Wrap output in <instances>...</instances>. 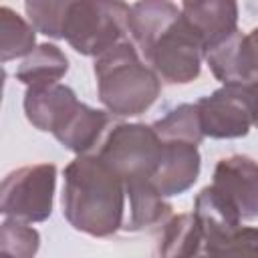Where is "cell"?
Returning a JSON list of instances; mask_svg holds the SVG:
<instances>
[{
    "mask_svg": "<svg viewBox=\"0 0 258 258\" xmlns=\"http://www.w3.org/2000/svg\"><path fill=\"white\" fill-rule=\"evenodd\" d=\"M204 250L216 258H258V228L240 226L228 234L204 238Z\"/></svg>",
    "mask_w": 258,
    "mask_h": 258,
    "instance_id": "ffe728a7",
    "label": "cell"
},
{
    "mask_svg": "<svg viewBox=\"0 0 258 258\" xmlns=\"http://www.w3.org/2000/svg\"><path fill=\"white\" fill-rule=\"evenodd\" d=\"M123 181L151 179L161 155V139L151 125L117 123L101 143L97 153Z\"/></svg>",
    "mask_w": 258,
    "mask_h": 258,
    "instance_id": "277c9868",
    "label": "cell"
},
{
    "mask_svg": "<svg viewBox=\"0 0 258 258\" xmlns=\"http://www.w3.org/2000/svg\"><path fill=\"white\" fill-rule=\"evenodd\" d=\"M129 12L131 6L125 2L69 0L62 38L79 54L99 58L119 42L127 40Z\"/></svg>",
    "mask_w": 258,
    "mask_h": 258,
    "instance_id": "3957f363",
    "label": "cell"
},
{
    "mask_svg": "<svg viewBox=\"0 0 258 258\" xmlns=\"http://www.w3.org/2000/svg\"><path fill=\"white\" fill-rule=\"evenodd\" d=\"M151 127L161 141H181V143L200 145L204 139L200 113H198V107L191 103L177 105L165 117L157 119Z\"/></svg>",
    "mask_w": 258,
    "mask_h": 258,
    "instance_id": "d6986e66",
    "label": "cell"
},
{
    "mask_svg": "<svg viewBox=\"0 0 258 258\" xmlns=\"http://www.w3.org/2000/svg\"><path fill=\"white\" fill-rule=\"evenodd\" d=\"M179 8L206 54L238 32V4L232 0H194L179 4Z\"/></svg>",
    "mask_w": 258,
    "mask_h": 258,
    "instance_id": "8fae6325",
    "label": "cell"
},
{
    "mask_svg": "<svg viewBox=\"0 0 258 258\" xmlns=\"http://www.w3.org/2000/svg\"><path fill=\"white\" fill-rule=\"evenodd\" d=\"M252 87H254V89H256V93H258V83H254V85H252ZM254 127H256V129H258V117H256V125H254Z\"/></svg>",
    "mask_w": 258,
    "mask_h": 258,
    "instance_id": "cb8c5ba5",
    "label": "cell"
},
{
    "mask_svg": "<svg viewBox=\"0 0 258 258\" xmlns=\"http://www.w3.org/2000/svg\"><path fill=\"white\" fill-rule=\"evenodd\" d=\"M141 58L161 81L169 85H185L198 79L206 52L198 34L183 20V16H179L159 34Z\"/></svg>",
    "mask_w": 258,
    "mask_h": 258,
    "instance_id": "52a82bcc",
    "label": "cell"
},
{
    "mask_svg": "<svg viewBox=\"0 0 258 258\" xmlns=\"http://www.w3.org/2000/svg\"><path fill=\"white\" fill-rule=\"evenodd\" d=\"M181 16V8L165 0H147L131 4L129 34L131 42L143 56L147 48L159 38V34Z\"/></svg>",
    "mask_w": 258,
    "mask_h": 258,
    "instance_id": "4fadbf2b",
    "label": "cell"
},
{
    "mask_svg": "<svg viewBox=\"0 0 258 258\" xmlns=\"http://www.w3.org/2000/svg\"><path fill=\"white\" fill-rule=\"evenodd\" d=\"M202 169L198 145L181 141H161V155L151 173L153 187L167 200L187 191Z\"/></svg>",
    "mask_w": 258,
    "mask_h": 258,
    "instance_id": "30bf717a",
    "label": "cell"
},
{
    "mask_svg": "<svg viewBox=\"0 0 258 258\" xmlns=\"http://www.w3.org/2000/svg\"><path fill=\"white\" fill-rule=\"evenodd\" d=\"M69 0L64 2H24L26 16L36 32L50 36V38H62L64 28V16H67Z\"/></svg>",
    "mask_w": 258,
    "mask_h": 258,
    "instance_id": "7402d4cb",
    "label": "cell"
},
{
    "mask_svg": "<svg viewBox=\"0 0 258 258\" xmlns=\"http://www.w3.org/2000/svg\"><path fill=\"white\" fill-rule=\"evenodd\" d=\"M206 62L222 85L258 83V26L242 34L240 30L210 50Z\"/></svg>",
    "mask_w": 258,
    "mask_h": 258,
    "instance_id": "9c48e42d",
    "label": "cell"
},
{
    "mask_svg": "<svg viewBox=\"0 0 258 258\" xmlns=\"http://www.w3.org/2000/svg\"><path fill=\"white\" fill-rule=\"evenodd\" d=\"M40 248V234L18 220L6 218L0 226V258H34Z\"/></svg>",
    "mask_w": 258,
    "mask_h": 258,
    "instance_id": "44dd1931",
    "label": "cell"
},
{
    "mask_svg": "<svg viewBox=\"0 0 258 258\" xmlns=\"http://www.w3.org/2000/svg\"><path fill=\"white\" fill-rule=\"evenodd\" d=\"M194 258H216V256H212L210 252H206V250H202V254H198V256H194Z\"/></svg>",
    "mask_w": 258,
    "mask_h": 258,
    "instance_id": "603a6c76",
    "label": "cell"
},
{
    "mask_svg": "<svg viewBox=\"0 0 258 258\" xmlns=\"http://www.w3.org/2000/svg\"><path fill=\"white\" fill-rule=\"evenodd\" d=\"M75 91L67 85H46V87H28L24 93V115L38 131L56 133L71 113L79 107Z\"/></svg>",
    "mask_w": 258,
    "mask_h": 258,
    "instance_id": "7c38bea8",
    "label": "cell"
},
{
    "mask_svg": "<svg viewBox=\"0 0 258 258\" xmlns=\"http://www.w3.org/2000/svg\"><path fill=\"white\" fill-rule=\"evenodd\" d=\"M56 167L52 163L24 165L10 171L0 187V212L6 218L34 224L52 214Z\"/></svg>",
    "mask_w": 258,
    "mask_h": 258,
    "instance_id": "5b68a950",
    "label": "cell"
},
{
    "mask_svg": "<svg viewBox=\"0 0 258 258\" xmlns=\"http://www.w3.org/2000/svg\"><path fill=\"white\" fill-rule=\"evenodd\" d=\"M129 198V216L125 220V230L143 232L157 228L171 218V204L153 187L151 179H141L125 185Z\"/></svg>",
    "mask_w": 258,
    "mask_h": 258,
    "instance_id": "5bb4252c",
    "label": "cell"
},
{
    "mask_svg": "<svg viewBox=\"0 0 258 258\" xmlns=\"http://www.w3.org/2000/svg\"><path fill=\"white\" fill-rule=\"evenodd\" d=\"M107 125H109L107 111L93 109L85 103H79V107L71 113L64 125L54 133V137L69 151L77 155H85L99 143Z\"/></svg>",
    "mask_w": 258,
    "mask_h": 258,
    "instance_id": "9a60e30c",
    "label": "cell"
},
{
    "mask_svg": "<svg viewBox=\"0 0 258 258\" xmlns=\"http://www.w3.org/2000/svg\"><path fill=\"white\" fill-rule=\"evenodd\" d=\"M36 48V30L10 6H0V58L8 62L12 58L28 56Z\"/></svg>",
    "mask_w": 258,
    "mask_h": 258,
    "instance_id": "ac0fdd59",
    "label": "cell"
},
{
    "mask_svg": "<svg viewBox=\"0 0 258 258\" xmlns=\"http://www.w3.org/2000/svg\"><path fill=\"white\" fill-rule=\"evenodd\" d=\"M62 175V216L77 232L107 238L125 226V181L99 155H77Z\"/></svg>",
    "mask_w": 258,
    "mask_h": 258,
    "instance_id": "6da1fadb",
    "label": "cell"
},
{
    "mask_svg": "<svg viewBox=\"0 0 258 258\" xmlns=\"http://www.w3.org/2000/svg\"><path fill=\"white\" fill-rule=\"evenodd\" d=\"M157 250L161 258H194L202 254L204 232L194 212L171 216L163 224Z\"/></svg>",
    "mask_w": 258,
    "mask_h": 258,
    "instance_id": "e0dca14e",
    "label": "cell"
},
{
    "mask_svg": "<svg viewBox=\"0 0 258 258\" xmlns=\"http://www.w3.org/2000/svg\"><path fill=\"white\" fill-rule=\"evenodd\" d=\"M210 185L242 222L258 218V161L248 155L222 157Z\"/></svg>",
    "mask_w": 258,
    "mask_h": 258,
    "instance_id": "ba28073f",
    "label": "cell"
},
{
    "mask_svg": "<svg viewBox=\"0 0 258 258\" xmlns=\"http://www.w3.org/2000/svg\"><path fill=\"white\" fill-rule=\"evenodd\" d=\"M204 137L238 139L248 135L258 117V93L252 85H222L198 103Z\"/></svg>",
    "mask_w": 258,
    "mask_h": 258,
    "instance_id": "8992f818",
    "label": "cell"
},
{
    "mask_svg": "<svg viewBox=\"0 0 258 258\" xmlns=\"http://www.w3.org/2000/svg\"><path fill=\"white\" fill-rule=\"evenodd\" d=\"M69 71L67 54L50 42L38 44L16 69L14 77L28 87H46L56 85Z\"/></svg>",
    "mask_w": 258,
    "mask_h": 258,
    "instance_id": "2e32d148",
    "label": "cell"
},
{
    "mask_svg": "<svg viewBox=\"0 0 258 258\" xmlns=\"http://www.w3.org/2000/svg\"><path fill=\"white\" fill-rule=\"evenodd\" d=\"M95 77L99 101L117 117L145 113L161 93V79L129 40L95 58Z\"/></svg>",
    "mask_w": 258,
    "mask_h": 258,
    "instance_id": "7a4b0ae2",
    "label": "cell"
}]
</instances>
